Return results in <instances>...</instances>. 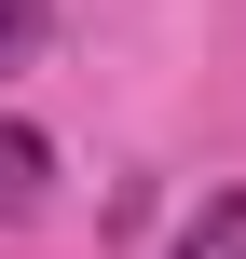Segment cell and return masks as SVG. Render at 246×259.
<instances>
[{
    "label": "cell",
    "instance_id": "obj_3",
    "mask_svg": "<svg viewBox=\"0 0 246 259\" xmlns=\"http://www.w3.org/2000/svg\"><path fill=\"white\" fill-rule=\"evenodd\" d=\"M41 27H55V0H0V68H27V55H41Z\"/></svg>",
    "mask_w": 246,
    "mask_h": 259
},
{
    "label": "cell",
    "instance_id": "obj_2",
    "mask_svg": "<svg viewBox=\"0 0 246 259\" xmlns=\"http://www.w3.org/2000/svg\"><path fill=\"white\" fill-rule=\"evenodd\" d=\"M178 259H246V191H205L178 219Z\"/></svg>",
    "mask_w": 246,
    "mask_h": 259
},
{
    "label": "cell",
    "instance_id": "obj_1",
    "mask_svg": "<svg viewBox=\"0 0 246 259\" xmlns=\"http://www.w3.org/2000/svg\"><path fill=\"white\" fill-rule=\"evenodd\" d=\"M41 191H55V137L41 123H0V219H27Z\"/></svg>",
    "mask_w": 246,
    "mask_h": 259
}]
</instances>
